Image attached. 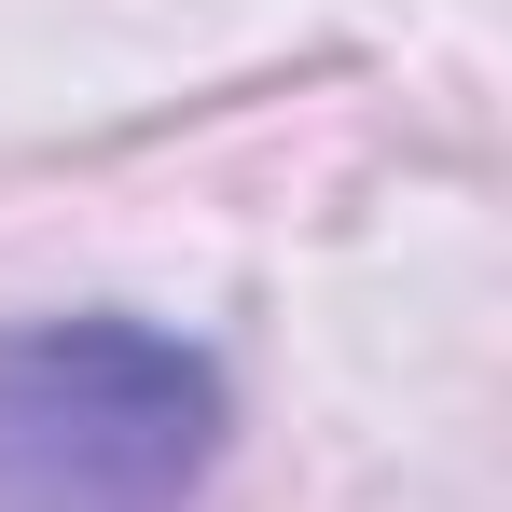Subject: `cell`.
Wrapping results in <instances>:
<instances>
[{"label": "cell", "instance_id": "obj_1", "mask_svg": "<svg viewBox=\"0 0 512 512\" xmlns=\"http://www.w3.org/2000/svg\"><path fill=\"white\" fill-rule=\"evenodd\" d=\"M236 388L153 319H14L0 333V512H180L222 471Z\"/></svg>", "mask_w": 512, "mask_h": 512}]
</instances>
